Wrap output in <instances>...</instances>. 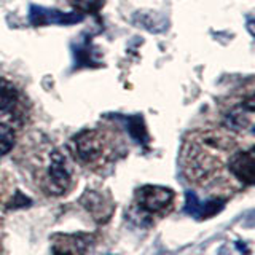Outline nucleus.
I'll return each mask as SVG.
<instances>
[{"instance_id": "11", "label": "nucleus", "mask_w": 255, "mask_h": 255, "mask_svg": "<svg viewBox=\"0 0 255 255\" xmlns=\"http://www.w3.org/2000/svg\"><path fill=\"white\" fill-rule=\"evenodd\" d=\"M223 206H225L223 199H209V201H206L204 204L199 203V209L196 215H199L201 219H209L217 212H220L223 209Z\"/></svg>"}, {"instance_id": "8", "label": "nucleus", "mask_w": 255, "mask_h": 255, "mask_svg": "<svg viewBox=\"0 0 255 255\" xmlns=\"http://www.w3.org/2000/svg\"><path fill=\"white\" fill-rule=\"evenodd\" d=\"M53 255H86V243L77 236L61 235L54 238Z\"/></svg>"}, {"instance_id": "9", "label": "nucleus", "mask_w": 255, "mask_h": 255, "mask_svg": "<svg viewBox=\"0 0 255 255\" xmlns=\"http://www.w3.org/2000/svg\"><path fill=\"white\" fill-rule=\"evenodd\" d=\"M16 101H18V91L5 78H0V110L2 112H10Z\"/></svg>"}, {"instance_id": "5", "label": "nucleus", "mask_w": 255, "mask_h": 255, "mask_svg": "<svg viewBox=\"0 0 255 255\" xmlns=\"http://www.w3.org/2000/svg\"><path fill=\"white\" fill-rule=\"evenodd\" d=\"M228 169L238 180L246 185H252L255 182V155L254 150L238 151L228 161Z\"/></svg>"}, {"instance_id": "10", "label": "nucleus", "mask_w": 255, "mask_h": 255, "mask_svg": "<svg viewBox=\"0 0 255 255\" xmlns=\"http://www.w3.org/2000/svg\"><path fill=\"white\" fill-rule=\"evenodd\" d=\"M14 143V132L8 125L0 123V156L6 155L13 148Z\"/></svg>"}, {"instance_id": "12", "label": "nucleus", "mask_w": 255, "mask_h": 255, "mask_svg": "<svg viewBox=\"0 0 255 255\" xmlns=\"http://www.w3.org/2000/svg\"><path fill=\"white\" fill-rule=\"evenodd\" d=\"M70 2L75 8L86 13H98L104 5V0H70Z\"/></svg>"}, {"instance_id": "14", "label": "nucleus", "mask_w": 255, "mask_h": 255, "mask_svg": "<svg viewBox=\"0 0 255 255\" xmlns=\"http://www.w3.org/2000/svg\"><path fill=\"white\" fill-rule=\"evenodd\" d=\"M198 209H199V201L195 193H191V191H187V204H185V211L191 215H196L198 214Z\"/></svg>"}, {"instance_id": "3", "label": "nucleus", "mask_w": 255, "mask_h": 255, "mask_svg": "<svg viewBox=\"0 0 255 255\" xmlns=\"http://www.w3.org/2000/svg\"><path fill=\"white\" fill-rule=\"evenodd\" d=\"M29 19L34 26H45V24H61V26H69V24H77L83 21V14L80 13H61L53 8L45 6H30Z\"/></svg>"}, {"instance_id": "6", "label": "nucleus", "mask_w": 255, "mask_h": 255, "mask_svg": "<svg viewBox=\"0 0 255 255\" xmlns=\"http://www.w3.org/2000/svg\"><path fill=\"white\" fill-rule=\"evenodd\" d=\"M254 112H255L254 102H252V99H249L247 102L241 104V106L230 110L223 123H225L228 129L244 131L247 128H252V125H254Z\"/></svg>"}, {"instance_id": "4", "label": "nucleus", "mask_w": 255, "mask_h": 255, "mask_svg": "<svg viewBox=\"0 0 255 255\" xmlns=\"http://www.w3.org/2000/svg\"><path fill=\"white\" fill-rule=\"evenodd\" d=\"M70 183V169L66 158L59 151L51 155V164L48 169V190L54 195H61L67 190Z\"/></svg>"}, {"instance_id": "13", "label": "nucleus", "mask_w": 255, "mask_h": 255, "mask_svg": "<svg viewBox=\"0 0 255 255\" xmlns=\"http://www.w3.org/2000/svg\"><path fill=\"white\" fill-rule=\"evenodd\" d=\"M129 132L132 137L137 140V142H145L147 140V132H145V128H143V123L139 117H135L131 120L129 123Z\"/></svg>"}, {"instance_id": "2", "label": "nucleus", "mask_w": 255, "mask_h": 255, "mask_svg": "<svg viewBox=\"0 0 255 255\" xmlns=\"http://www.w3.org/2000/svg\"><path fill=\"white\" fill-rule=\"evenodd\" d=\"M75 150L78 158L83 163H96L99 161L106 150L104 137L98 131H83L75 137Z\"/></svg>"}, {"instance_id": "1", "label": "nucleus", "mask_w": 255, "mask_h": 255, "mask_svg": "<svg viewBox=\"0 0 255 255\" xmlns=\"http://www.w3.org/2000/svg\"><path fill=\"white\" fill-rule=\"evenodd\" d=\"M137 204L142 211L148 214L163 212L166 207L172 204L174 193L171 188L159 185H145L137 190Z\"/></svg>"}, {"instance_id": "7", "label": "nucleus", "mask_w": 255, "mask_h": 255, "mask_svg": "<svg viewBox=\"0 0 255 255\" xmlns=\"http://www.w3.org/2000/svg\"><path fill=\"white\" fill-rule=\"evenodd\" d=\"M83 204L88 211L91 212L93 219L98 222H106L110 219L112 212H114V204L110 201H106L104 196H101L99 193H86L83 196Z\"/></svg>"}]
</instances>
